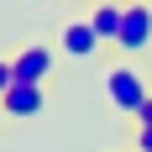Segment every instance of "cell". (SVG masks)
<instances>
[{
  "label": "cell",
  "mask_w": 152,
  "mask_h": 152,
  "mask_svg": "<svg viewBox=\"0 0 152 152\" xmlns=\"http://www.w3.org/2000/svg\"><path fill=\"white\" fill-rule=\"evenodd\" d=\"M115 47H121L126 58H137V53H147V47H152V5H147V0H126V16H121V37H115Z\"/></svg>",
  "instance_id": "2"
},
{
  "label": "cell",
  "mask_w": 152,
  "mask_h": 152,
  "mask_svg": "<svg viewBox=\"0 0 152 152\" xmlns=\"http://www.w3.org/2000/svg\"><path fill=\"white\" fill-rule=\"evenodd\" d=\"M16 84V74H11V58H0V100H5V89Z\"/></svg>",
  "instance_id": "7"
},
{
  "label": "cell",
  "mask_w": 152,
  "mask_h": 152,
  "mask_svg": "<svg viewBox=\"0 0 152 152\" xmlns=\"http://www.w3.org/2000/svg\"><path fill=\"white\" fill-rule=\"evenodd\" d=\"M137 152H152V126H137Z\"/></svg>",
  "instance_id": "8"
},
{
  "label": "cell",
  "mask_w": 152,
  "mask_h": 152,
  "mask_svg": "<svg viewBox=\"0 0 152 152\" xmlns=\"http://www.w3.org/2000/svg\"><path fill=\"white\" fill-rule=\"evenodd\" d=\"M42 105H47V89H42V84H11L5 100H0L5 121H31V115H42Z\"/></svg>",
  "instance_id": "4"
},
{
  "label": "cell",
  "mask_w": 152,
  "mask_h": 152,
  "mask_svg": "<svg viewBox=\"0 0 152 152\" xmlns=\"http://www.w3.org/2000/svg\"><path fill=\"white\" fill-rule=\"evenodd\" d=\"M0 126H5V110H0Z\"/></svg>",
  "instance_id": "10"
},
{
  "label": "cell",
  "mask_w": 152,
  "mask_h": 152,
  "mask_svg": "<svg viewBox=\"0 0 152 152\" xmlns=\"http://www.w3.org/2000/svg\"><path fill=\"white\" fill-rule=\"evenodd\" d=\"M58 47H63V58H94V53H100V37H94V26H89V16H84V21H63L58 26Z\"/></svg>",
  "instance_id": "5"
},
{
  "label": "cell",
  "mask_w": 152,
  "mask_h": 152,
  "mask_svg": "<svg viewBox=\"0 0 152 152\" xmlns=\"http://www.w3.org/2000/svg\"><path fill=\"white\" fill-rule=\"evenodd\" d=\"M121 16H126V5H121V0H100V5L89 11L94 37H100V42H115V37H121Z\"/></svg>",
  "instance_id": "6"
},
{
  "label": "cell",
  "mask_w": 152,
  "mask_h": 152,
  "mask_svg": "<svg viewBox=\"0 0 152 152\" xmlns=\"http://www.w3.org/2000/svg\"><path fill=\"white\" fill-rule=\"evenodd\" d=\"M53 68H58V53H53L47 42H26V47L11 58L16 84H47V79H53Z\"/></svg>",
  "instance_id": "3"
},
{
  "label": "cell",
  "mask_w": 152,
  "mask_h": 152,
  "mask_svg": "<svg viewBox=\"0 0 152 152\" xmlns=\"http://www.w3.org/2000/svg\"><path fill=\"white\" fill-rule=\"evenodd\" d=\"M105 100L121 110V115H137V110L152 100V84H147V74H142L137 63H115V68L105 74Z\"/></svg>",
  "instance_id": "1"
},
{
  "label": "cell",
  "mask_w": 152,
  "mask_h": 152,
  "mask_svg": "<svg viewBox=\"0 0 152 152\" xmlns=\"http://www.w3.org/2000/svg\"><path fill=\"white\" fill-rule=\"evenodd\" d=\"M137 126H152V100H147V105L137 110Z\"/></svg>",
  "instance_id": "9"
}]
</instances>
